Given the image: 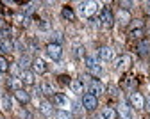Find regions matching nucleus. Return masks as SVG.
Masks as SVG:
<instances>
[{
  "label": "nucleus",
  "mask_w": 150,
  "mask_h": 119,
  "mask_svg": "<svg viewBox=\"0 0 150 119\" xmlns=\"http://www.w3.org/2000/svg\"><path fill=\"white\" fill-rule=\"evenodd\" d=\"M47 53H48V57L52 59V61H59L61 55H63V48H61L59 43H50L47 46Z\"/></svg>",
  "instance_id": "nucleus-1"
},
{
  "label": "nucleus",
  "mask_w": 150,
  "mask_h": 119,
  "mask_svg": "<svg viewBox=\"0 0 150 119\" xmlns=\"http://www.w3.org/2000/svg\"><path fill=\"white\" fill-rule=\"evenodd\" d=\"M82 105H84V108L86 110H95L97 108V105H98V102H97V96H93V94H84L82 96Z\"/></svg>",
  "instance_id": "nucleus-2"
},
{
  "label": "nucleus",
  "mask_w": 150,
  "mask_h": 119,
  "mask_svg": "<svg viewBox=\"0 0 150 119\" xmlns=\"http://www.w3.org/2000/svg\"><path fill=\"white\" fill-rule=\"evenodd\" d=\"M84 62H86V68L91 71V73H95V75H100V66L97 64V59L95 57H91V55H88L86 59H84Z\"/></svg>",
  "instance_id": "nucleus-3"
},
{
  "label": "nucleus",
  "mask_w": 150,
  "mask_h": 119,
  "mask_svg": "<svg viewBox=\"0 0 150 119\" xmlns=\"http://www.w3.org/2000/svg\"><path fill=\"white\" fill-rule=\"evenodd\" d=\"M130 103L136 108H143L145 107V98L141 96V92H132L130 94Z\"/></svg>",
  "instance_id": "nucleus-4"
},
{
  "label": "nucleus",
  "mask_w": 150,
  "mask_h": 119,
  "mask_svg": "<svg viewBox=\"0 0 150 119\" xmlns=\"http://www.w3.org/2000/svg\"><path fill=\"white\" fill-rule=\"evenodd\" d=\"M102 92H104L102 82H98V80H91V84H89V94L98 96V94H102Z\"/></svg>",
  "instance_id": "nucleus-5"
},
{
  "label": "nucleus",
  "mask_w": 150,
  "mask_h": 119,
  "mask_svg": "<svg viewBox=\"0 0 150 119\" xmlns=\"http://www.w3.org/2000/svg\"><path fill=\"white\" fill-rule=\"evenodd\" d=\"M98 20H100V22H102L105 27H111V25H112V14H111V11H109V9H102V11H100V18H98Z\"/></svg>",
  "instance_id": "nucleus-6"
},
{
  "label": "nucleus",
  "mask_w": 150,
  "mask_h": 119,
  "mask_svg": "<svg viewBox=\"0 0 150 119\" xmlns=\"http://www.w3.org/2000/svg\"><path fill=\"white\" fill-rule=\"evenodd\" d=\"M54 102H55V105H57V107H63V108H66L70 105V100H68L64 94H61V92L54 94Z\"/></svg>",
  "instance_id": "nucleus-7"
},
{
  "label": "nucleus",
  "mask_w": 150,
  "mask_h": 119,
  "mask_svg": "<svg viewBox=\"0 0 150 119\" xmlns=\"http://www.w3.org/2000/svg\"><path fill=\"white\" fill-rule=\"evenodd\" d=\"M13 48H14V45L9 41V39H2V41H0V55L13 52Z\"/></svg>",
  "instance_id": "nucleus-8"
},
{
  "label": "nucleus",
  "mask_w": 150,
  "mask_h": 119,
  "mask_svg": "<svg viewBox=\"0 0 150 119\" xmlns=\"http://www.w3.org/2000/svg\"><path fill=\"white\" fill-rule=\"evenodd\" d=\"M14 96H16V100L20 102V103H27V102L30 100L29 92H27V91H23V89H18V91H14Z\"/></svg>",
  "instance_id": "nucleus-9"
},
{
  "label": "nucleus",
  "mask_w": 150,
  "mask_h": 119,
  "mask_svg": "<svg viewBox=\"0 0 150 119\" xmlns=\"http://www.w3.org/2000/svg\"><path fill=\"white\" fill-rule=\"evenodd\" d=\"M20 80H22L23 84H27V85H32V84H34V73L25 69V71L20 75Z\"/></svg>",
  "instance_id": "nucleus-10"
},
{
  "label": "nucleus",
  "mask_w": 150,
  "mask_h": 119,
  "mask_svg": "<svg viewBox=\"0 0 150 119\" xmlns=\"http://www.w3.org/2000/svg\"><path fill=\"white\" fill-rule=\"evenodd\" d=\"M32 68H34L36 73H45L47 71V64L41 61V59H34V61H32Z\"/></svg>",
  "instance_id": "nucleus-11"
},
{
  "label": "nucleus",
  "mask_w": 150,
  "mask_h": 119,
  "mask_svg": "<svg viewBox=\"0 0 150 119\" xmlns=\"http://www.w3.org/2000/svg\"><path fill=\"white\" fill-rule=\"evenodd\" d=\"M102 117H104V119H116V117H118V112L112 108V107H105V108L102 110Z\"/></svg>",
  "instance_id": "nucleus-12"
},
{
  "label": "nucleus",
  "mask_w": 150,
  "mask_h": 119,
  "mask_svg": "<svg viewBox=\"0 0 150 119\" xmlns=\"http://www.w3.org/2000/svg\"><path fill=\"white\" fill-rule=\"evenodd\" d=\"M129 62H130V59H129L127 55H122V57H118V59H116L115 68H116V69H123L125 66H129Z\"/></svg>",
  "instance_id": "nucleus-13"
},
{
  "label": "nucleus",
  "mask_w": 150,
  "mask_h": 119,
  "mask_svg": "<svg viewBox=\"0 0 150 119\" xmlns=\"http://www.w3.org/2000/svg\"><path fill=\"white\" fill-rule=\"evenodd\" d=\"M40 108H41V112H43L47 117H52V116H54V108H52V105H50L48 102H41V107H40Z\"/></svg>",
  "instance_id": "nucleus-14"
},
{
  "label": "nucleus",
  "mask_w": 150,
  "mask_h": 119,
  "mask_svg": "<svg viewBox=\"0 0 150 119\" xmlns=\"http://www.w3.org/2000/svg\"><path fill=\"white\" fill-rule=\"evenodd\" d=\"M70 89L73 91V92H82V82L79 80V78H73V80L70 82Z\"/></svg>",
  "instance_id": "nucleus-15"
},
{
  "label": "nucleus",
  "mask_w": 150,
  "mask_h": 119,
  "mask_svg": "<svg viewBox=\"0 0 150 119\" xmlns=\"http://www.w3.org/2000/svg\"><path fill=\"white\" fill-rule=\"evenodd\" d=\"M100 57H102V61H111V59H112V50L109 46L100 48Z\"/></svg>",
  "instance_id": "nucleus-16"
},
{
  "label": "nucleus",
  "mask_w": 150,
  "mask_h": 119,
  "mask_svg": "<svg viewBox=\"0 0 150 119\" xmlns=\"http://www.w3.org/2000/svg\"><path fill=\"white\" fill-rule=\"evenodd\" d=\"M61 14H63V18H64V20H68V22H73V20H75V13H73L70 7H63Z\"/></svg>",
  "instance_id": "nucleus-17"
},
{
  "label": "nucleus",
  "mask_w": 150,
  "mask_h": 119,
  "mask_svg": "<svg viewBox=\"0 0 150 119\" xmlns=\"http://www.w3.org/2000/svg\"><path fill=\"white\" fill-rule=\"evenodd\" d=\"M118 20H120L122 23H129V22H130V14H129V11L122 9V11L118 13Z\"/></svg>",
  "instance_id": "nucleus-18"
},
{
  "label": "nucleus",
  "mask_w": 150,
  "mask_h": 119,
  "mask_svg": "<svg viewBox=\"0 0 150 119\" xmlns=\"http://www.w3.org/2000/svg\"><path fill=\"white\" fill-rule=\"evenodd\" d=\"M41 92H43V94H47V96L55 94V92H54V87H52L48 82H43V84H41Z\"/></svg>",
  "instance_id": "nucleus-19"
},
{
  "label": "nucleus",
  "mask_w": 150,
  "mask_h": 119,
  "mask_svg": "<svg viewBox=\"0 0 150 119\" xmlns=\"http://www.w3.org/2000/svg\"><path fill=\"white\" fill-rule=\"evenodd\" d=\"M148 50H150V43H148V41H143V43H139V46H138V52H139V55H146V53H148Z\"/></svg>",
  "instance_id": "nucleus-20"
},
{
  "label": "nucleus",
  "mask_w": 150,
  "mask_h": 119,
  "mask_svg": "<svg viewBox=\"0 0 150 119\" xmlns=\"http://www.w3.org/2000/svg\"><path fill=\"white\" fill-rule=\"evenodd\" d=\"M30 62H32V59H30L29 55H22V57H20V68H29Z\"/></svg>",
  "instance_id": "nucleus-21"
},
{
  "label": "nucleus",
  "mask_w": 150,
  "mask_h": 119,
  "mask_svg": "<svg viewBox=\"0 0 150 119\" xmlns=\"http://www.w3.org/2000/svg\"><path fill=\"white\" fill-rule=\"evenodd\" d=\"M55 119H71V116H70V112H66V110H57L55 112Z\"/></svg>",
  "instance_id": "nucleus-22"
},
{
  "label": "nucleus",
  "mask_w": 150,
  "mask_h": 119,
  "mask_svg": "<svg viewBox=\"0 0 150 119\" xmlns=\"http://www.w3.org/2000/svg\"><path fill=\"white\" fill-rule=\"evenodd\" d=\"M9 69V64H7V61H6V59L2 57V55H0V71H2V73H6Z\"/></svg>",
  "instance_id": "nucleus-23"
},
{
  "label": "nucleus",
  "mask_w": 150,
  "mask_h": 119,
  "mask_svg": "<svg viewBox=\"0 0 150 119\" xmlns=\"http://www.w3.org/2000/svg\"><path fill=\"white\" fill-rule=\"evenodd\" d=\"M120 114H122V119H130V112H129V108H127L125 105H122Z\"/></svg>",
  "instance_id": "nucleus-24"
},
{
  "label": "nucleus",
  "mask_w": 150,
  "mask_h": 119,
  "mask_svg": "<svg viewBox=\"0 0 150 119\" xmlns=\"http://www.w3.org/2000/svg\"><path fill=\"white\" fill-rule=\"evenodd\" d=\"M2 103H4V108H6V110H11V98H9L7 94H4Z\"/></svg>",
  "instance_id": "nucleus-25"
},
{
  "label": "nucleus",
  "mask_w": 150,
  "mask_h": 119,
  "mask_svg": "<svg viewBox=\"0 0 150 119\" xmlns=\"http://www.w3.org/2000/svg\"><path fill=\"white\" fill-rule=\"evenodd\" d=\"M20 82H22V80L13 78V80H9V87H14V91H18V89H20Z\"/></svg>",
  "instance_id": "nucleus-26"
},
{
  "label": "nucleus",
  "mask_w": 150,
  "mask_h": 119,
  "mask_svg": "<svg viewBox=\"0 0 150 119\" xmlns=\"http://www.w3.org/2000/svg\"><path fill=\"white\" fill-rule=\"evenodd\" d=\"M130 36L132 37H141L143 36V29H132L130 30Z\"/></svg>",
  "instance_id": "nucleus-27"
},
{
  "label": "nucleus",
  "mask_w": 150,
  "mask_h": 119,
  "mask_svg": "<svg viewBox=\"0 0 150 119\" xmlns=\"http://www.w3.org/2000/svg\"><path fill=\"white\" fill-rule=\"evenodd\" d=\"M20 116H22V119H32V114L29 110H25V108L20 110Z\"/></svg>",
  "instance_id": "nucleus-28"
},
{
  "label": "nucleus",
  "mask_w": 150,
  "mask_h": 119,
  "mask_svg": "<svg viewBox=\"0 0 150 119\" xmlns=\"http://www.w3.org/2000/svg\"><path fill=\"white\" fill-rule=\"evenodd\" d=\"M75 55H77V57H84V48L77 46V48H75Z\"/></svg>",
  "instance_id": "nucleus-29"
},
{
  "label": "nucleus",
  "mask_w": 150,
  "mask_h": 119,
  "mask_svg": "<svg viewBox=\"0 0 150 119\" xmlns=\"http://www.w3.org/2000/svg\"><path fill=\"white\" fill-rule=\"evenodd\" d=\"M40 29H41V30H48V29H50L48 22H41V23H40Z\"/></svg>",
  "instance_id": "nucleus-30"
},
{
  "label": "nucleus",
  "mask_w": 150,
  "mask_h": 119,
  "mask_svg": "<svg viewBox=\"0 0 150 119\" xmlns=\"http://www.w3.org/2000/svg\"><path fill=\"white\" fill-rule=\"evenodd\" d=\"M146 112H150V98H148V100H145V107H143Z\"/></svg>",
  "instance_id": "nucleus-31"
},
{
  "label": "nucleus",
  "mask_w": 150,
  "mask_h": 119,
  "mask_svg": "<svg viewBox=\"0 0 150 119\" xmlns=\"http://www.w3.org/2000/svg\"><path fill=\"white\" fill-rule=\"evenodd\" d=\"M11 71H13L14 75H18V66H13V68H11Z\"/></svg>",
  "instance_id": "nucleus-32"
},
{
  "label": "nucleus",
  "mask_w": 150,
  "mask_h": 119,
  "mask_svg": "<svg viewBox=\"0 0 150 119\" xmlns=\"http://www.w3.org/2000/svg\"><path fill=\"white\" fill-rule=\"evenodd\" d=\"M93 119H104L102 116H95V117H93Z\"/></svg>",
  "instance_id": "nucleus-33"
},
{
  "label": "nucleus",
  "mask_w": 150,
  "mask_h": 119,
  "mask_svg": "<svg viewBox=\"0 0 150 119\" xmlns=\"http://www.w3.org/2000/svg\"><path fill=\"white\" fill-rule=\"evenodd\" d=\"M146 11H148V14H150V4H148V6H146Z\"/></svg>",
  "instance_id": "nucleus-34"
},
{
  "label": "nucleus",
  "mask_w": 150,
  "mask_h": 119,
  "mask_svg": "<svg viewBox=\"0 0 150 119\" xmlns=\"http://www.w3.org/2000/svg\"><path fill=\"white\" fill-rule=\"evenodd\" d=\"M0 37H2V30H0ZM0 41H2V39H0Z\"/></svg>",
  "instance_id": "nucleus-35"
}]
</instances>
